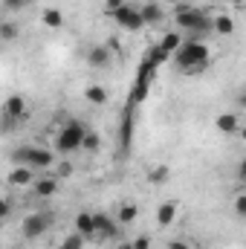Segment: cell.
Masks as SVG:
<instances>
[{
	"mask_svg": "<svg viewBox=\"0 0 246 249\" xmlns=\"http://www.w3.org/2000/svg\"><path fill=\"white\" fill-rule=\"evenodd\" d=\"M174 217H177V203H174V200L162 203V206H159V212H157L159 226H171V223H174Z\"/></svg>",
	"mask_w": 246,
	"mask_h": 249,
	"instance_id": "18",
	"label": "cell"
},
{
	"mask_svg": "<svg viewBox=\"0 0 246 249\" xmlns=\"http://www.w3.org/2000/svg\"><path fill=\"white\" fill-rule=\"evenodd\" d=\"M130 247H133V249H151V238H148V235H139Z\"/></svg>",
	"mask_w": 246,
	"mask_h": 249,
	"instance_id": "27",
	"label": "cell"
},
{
	"mask_svg": "<svg viewBox=\"0 0 246 249\" xmlns=\"http://www.w3.org/2000/svg\"><path fill=\"white\" fill-rule=\"evenodd\" d=\"M35 183V171L26 165H15V171H9V186H32Z\"/></svg>",
	"mask_w": 246,
	"mask_h": 249,
	"instance_id": "8",
	"label": "cell"
},
{
	"mask_svg": "<svg viewBox=\"0 0 246 249\" xmlns=\"http://www.w3.org/2000/svg\"><path fill=\"white\" fill-rule=\"evenodd\" d=\"M214 124H217L220 133H238V130H241V119H238L235 113H220Z\"/></svg>",
	"mask_w": 246,
	"mask_h": 249,
	"instance_id": "13",
	"label": "cell"
},
{
	"mask_svg": "<svg viewBox=\"0 0 246 249\" xmlns=\"http://www.w3.org/2000/svg\"><path fill=\"white\" fill-rule=\"evenodd\" d=\"M136 214H139V209H136L133 203H124L122 209H119V214H116V220H119L122 226H127V223H133V220H136Z\"/></svg>",
	"mask_w": 246,
	"mask_h": 249,
	"instance_id": "21",
	"label": "cell"
},
{
	"mask_svg": "<svg viewBox=\"0 0 246 249\" xmlns=\"http://www.w3.org/2000/svg\"><path fill=\"white\" fill-rule=\"evenodd\" d=\"M50 223H53V217H50L47 212L26 214V217H23V223H20V235H23L26 241H35V238H41V235L50 229Z\"/></svg>",
	"mask_w": 246,
	"mask_h": 249,
	"instance_id": "5",
	"label": "cell"
},
{
	"mask_svg": "<svg viewBox=\"0 0 246 249\" xmlns=\"http://www.w3.org/2000/svg\"><path fill=\"white\" fill-rule=\"evenodd\" d=\"M12 160H15V165H26V168H32V171H47V168H53L55 154H53L50 148L20 145L18 151H12Z\"/></svg>",
	"mask_w": 246,
	"mask_h": 249,
	"instance_id": "3",
	"label": "cell"
},
{
	"mask_svg": "<svg viewBox=\"0 0 246 249\" xmlns=\"http://www.w3.org/2000/svg\"><path fill=\"white\" fill-rule=\"evenodd\" d=\"M168 249H191V247H188V241H171Z\"/></svg>",
	"mask_w": 246,
	"mask_h": 249,
	"instance_id": "30",
	"label": "cell"
},
{
	"mask_svg": "<svg viewBox=\"0 0 246 249\" xmlns=\"http://www.w3.org/2000/svg\"><path fill=\"white\" fill-rule=\"evenodd\" d=\"M93 223H96V235H105V238L116 235V223L107 214H93Z\"/></svg>",
	"mask_w": 246,
	"mask_h": 249,
	"instance_id": "16",
	"label": "cell"
},
{
	"mask_svg": "<svg viewBox=\"0 0 246 249\" xmlns=\"http://www.w3.org/2000/svg\"><path fill=\"white\" fill-rule=\"evenodd\" d=\"M119 249H133V247H130V241H124V244H122Z\"/></svg>",
	"mask_w": 246,
	"mask_h": 249,
	"instance_id": "33",
	"label": "cell"
},
{
	"mask_svg": "<svg viewBox=\"0 0 246 249\" xmlns=\"http://www.w3.org/2000/svg\"><path fill=\"white\" fill-rule=\"evenodd\" d=\"M180 44H183V32H165V38H162L159 50H162L165 55H174V53L180 50Z\"/></svg>",
	"mask_w": 246,
	"mask_h": 249,
	"instance_id": "17",
	"label": "cell"
},
{
	"mask_svg": "<svg viewBox=\"0 0 246 249\" xmlns=\"http://www.w3.org/2000/svg\"><path fill=\"white\" fill-rule=\"evenodd\" d=\"M32 191H35L38 197H53V194L58 191V180H55V177H35Z\"/></svg>",
	"mask_w": 246,
	"mask_h": 249,
	"instance_id": "10",
	"label": "cell"
},
{
	"mask_svg": "<svg viewBox=\"0 0 246 249\" xmlns=\"http://www.w3.org/2000/svg\"><path fill=\"white\" fill-rule=\"evenodd\" d=\"M58 171H61V177H70V174H72V165H70V162H61Z\"/></svg>",
	"mask_w": 246,
	"mask_h": 249,
	"instance_id": "31",
	"label": "cell"
},
{
	"mask_svg": "<svg viewBox=\"0 0 246 249\" xmlns=\"http://www.w3.org/2000/svg\"><path fill=\"white\" fill-rule=\"evenodd\" d=\"M84 99H87L90 105H107V102H110V93H107V87H102V84H90V87L84 90Z\"/></svg>",
	"mask_w": 246,
	"mask_h": 249,
	"instance_id": "11",
	"label": "cell"
},
{
	"mask_svg": "<svg viewBox=\"0 0 246 249\" xmlns=\"http://www.w3.org/2000/svg\"><path fill=\"white\" fill-rule=\"evenodd\" d=\"M226 3H232V6H244L246 0H226Z\"/></svg>",
	"mask_w": 246,
	"mask_h": 249,
	"instance_id": "32",
	"label": "cell"
},
{
	"mask_svg": "<svg viewBox=\"0 0 246 249\" xmlns=\"http://www.w3.org/2000/svg\"><path fill=\"white\" fill-rule=\"evenodd\" d=\"M139 15H142V23H145V26L162 20V9H159V3H145V6H139Z\"/></svg>",
	"mask_w": 246,
	"mask_h": 249,
	"instance_id": "14",
	"label": "cell"
},
{
	"mask_svg": "<svg viewBox=\"0 0 246 249\" xmlns=\"http://www.w3.org/2000/svg\"><path fill=\"white\" fill-rule=\"evenodd\" d=\"M148 180H151V183H162V180H168V168H165V165L154 168V171L148 174Z\"/></svg>",
	"mask_w": 246,
	"mask_h": 249,
	"instance_id": "25",
	"label": "cell"
},
{
	"mask_svg": "<svg viewBox=\"0 0 246 249\" xmlns=\"http://www.w3.org/2000/svg\"><path fill=\"white\" fill-rule=\"evenodd\" d=\"M18 35H20L18 23H12V20H3L0 23V41H18Z\"/></svg>",
	"mask_w": 246,
	"mask_h": 249,
	"instance_id": "22",
	"label": "cell"
},
{
	"mask_svg": "<svg viewBox=\"0 0 246 249\" xmlns=\"http://www.w3.org/2000/svg\"><path fill=\"white\" fill-rule=\"evenodd\" d=\"M87 61L93 67H99V70H105V67H110V50L107 47H93L87 53Z\"/></svg>",
	"mask_w": 246,
	"mask_h": 249,
	"instance_id": "12",
	"label": "cell"
},
{
	"mask_svg": "<svg viewBox=\"0 0 246 249\" xmlns=\"http://www.w3.org/2000/svg\"><path fill=\"white\" fill-rule=\"evenodd\" d=\"M9 212H12V206H9L6 200H0V220H6V217H9Z\"/></svg>",
	"mask_w": 246,
	"mask_h": 249,
	"instance_id": "29",
	"label": "cell"
},
{
	"mask_svg": "<svg viewBox=\"0 0 246 249\" xmlns=\"http://www.w3.org/2000/svg\"><path fill=\"white\" fill-rule=\"evenodd\" d=\"M174 61H177V67L183 70L185 75H197L209 64V47L200 44V41H183L180 50L174 53Z\"/></svg>",
	"mask_w": 246,
	"mask_h": 249,
	"instance_id": "1",
	"label": "cell"
},
{
	"mask_svg": "<svg viewBox=\"0 0 246 249\" xmlns=\"http://www.w3.org/2000/svg\"><path fill=\"white\" fill-rule=\"evenodd\" d=\"M235 214H238V217L246 214V194H238V200H235Z\"/></svg>",
	"mask_w": 246,
	"mask_h": 249,
	"instance_id": "26",
	"label": "cell"
},
{
	"mask_svg": "<svg viewBox=\"0 0 246 249\" xmlns=\"http://www.w3.org/2000/svg\"><path fill=\"white\" fill-rule=\"evenodd\" d=\"M122 29H130V32H139L145 23H142V15H139V6H130V3H122L113 15H110Z\"/></svg>",
	"mask_w": 246,
	"mask_h": 249,
	"instance_id": "6",
	"label": "cell"
},
{
	"mask_svg": "<svg viewBox=\"0 0 246 249\" xmlns=\"http://www.w3.org/2000/svg\"><path fill=\"white\" fill-rule=\"evenodd\" d=\"M44 23L50 26V29H61L64 26V15H61V9H44Z\"/></svg>",
	"mask_w": 246,
	"mask_h": 249,
	"instance_id": "19",
	"label": "cell"
},
{
	"mask_svg": "<svg viewBox=\"0 0 246 249\" xmlns=\"http://www.w3.org/2000/svg\"><path fill=\"white\" fill-rule=\"evenodd\" d=\"M3 116H9V119L20 122V119L26 116V102H23L20 96H9V99H6V105H3Z\"/></svg>",
	"mask_w": 246,
	"mask_h": 249,
	"instance_id": "7",
	"label": "cell"
},
{
	"mask_svg": "<svg viewBox=\"0 0 246 249\" xmlns=\"http://www.w3.org/2000/svg\"><path fill=\"white\" fill-rule=\"evenodd\" d=\"M102 148V139H99V133H93L90 127H87V133H84V139H81V151H87V154H96Z\"/></svg>",
	"mask_w": 246,
	"mask_h": 249,
	"instance_id": "20",
	"label": "cell"
},
{
	"mask_svg": "<svg viewBox=\"0 0 246 249\" xmlns=\"http://www.w3.org/2000/svg\"><path fill=\"white\" fill-rule=\"evenodd\" d=\"M75 232L87 241V238H96V223H93V214L90 212H81L75 217Z\"/></svg>",
	"mask_w": 246,
	"mask_h": 249,
	"instance_id": "9",
	"label": "cell"
},
{
	"mask_svg": "<svg viewBox=\"0 0 246 249\" xmlns=\"http://www.w3.org/2000/svg\"><path fill=\"white\" fill-rule=\"evenodd\" d=\"M32 0H3V9L6 12H20V9H26Z\"/></svg>",
	"mask_w": 246,
	"mask_h": 249,
	"instance_id": "24",
	"label": "cell"
},
{
	"mask_svg": "<svg viewBox=\"0 0 246 249\" xmlns=\"http://www.w3.org/2000/svg\"><path fill=\"white\" fill-rule=\"evenodd\" d=\"M211 32L214 35H232L235 32V20L229 15H217V18H211Z\"/></svg>",
	"mask_w": 246,
	"mask_h": 249,
	"instance_id": "15",
	"label": "cell"
},
{
	"mask_svg": "<svg viewBox=\"0 0 246 249\" xmlns=\"http://www.w3.org/2000/svg\"><path fill=\"white\" fill-rule=\"evenodd\" d=\"M177 29L191 35V41H200V35H211V18L197 6H177Z\"/></svg>",
	"mask_w": 246,
	"mask_h": 249,
	"instance_id": "2",
	"label": "cell"
},
{
	"mask_svg": "<svg viewBox=\"0 0 246 249\" xmlns=\"http://www.w3.org/2000/svg\"><path fill=\"white\" fill-rule=\"evenodd\" d=\"M84 133H87V124L78 122V119H70L67 124H61V130L55 136V151L58 154H75L81 148Z\"/></svg>",
	"mask_w": 246,
	"mask_h": 249,
	"instance_id": "4",
	"label": "cell"
},
{
	"mask_svg": "<svg viewBox=\"0 0 246 249\" xmlns=\"http://www.w3.org/2000/svg\"><path fill=\"white\" fill-rule=\"evenodd\" d=\"M122 3H124V0H105V12H107V15H113Z\"/></svg>",
	"mask_w": 246,
	"mask_h": 249,
	"instance_id": "28",
	"label": "cell"
},
{
	"mask_svg": "<svg viewBox=\"0 0 246 249\" xmlns=\"http://www.w3.org/2000/svg\"><path fill=\"white\" fill-rule=\"evenodd\" d=\"M61 249H84V238H81L78 232H72V235L61 244Z\"/></svg>",
	"mask_w": 246,
	"mask_h": 249,
	"instance_id": "23",
	"label": "cell"
}]
</instances>
